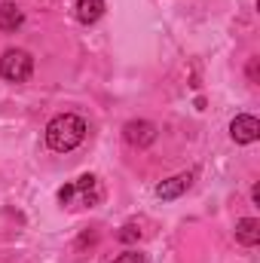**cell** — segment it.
<instances>
[{"label": "cell", "mask_w": 260, "mask_h": 263, "mask_svg": "<svg viewBox=\"0 0 260 263\" xmlns=\"http://www.w3.org/2000/svg\"><path fill=\"white\" fill-rule=\"evenodd\" d=\"M190 184H193V175H175V178H169V181H162L156 187V196L159 199H178L181 193L190 190Z\"/></svg>", "instance_id": "8992f818"}, {"label": "cell", "mask_w": 260, "mask_h": 263, "mask_svg": "<svg viewBox=\"0 0 260 263\" xmlns=\"http://www.w3.org/2000/svg\"><path fill=\"white\" fill-rule=\"evenodd\" d=\"M73 9H77V18L83 25H95L104 15V0H77Z\"/></svg>", "instance_id": "52a82bcc"}, {"label": "cell", "mask_w": 260, "mask_h": 263, "mask_svg": "<svg viewBox=\"0 0 260 263\" xmlns=\"http://www.w3.org/2000/svg\"><path fill=\"white\" fill-rule=\"evenodd\" d=\"M34 73V59L25 49H6L0 55V77L9 83H25Z\"/></svg>", "instance_id": "7a4b0ae2"}, {"label": "cell", "mask_w": 260, "mask_h": 263, "mask_svg": "<svg viewBox=\"0 0 260 263\" xmlns=\"http://www.w3.org/2000/svg\"><path fill=\"white\" fill-rule=\"evenodd\" d=\"M236 239H239L242 245L254 248L260 242V220L257 217H242V220L236 223Z\"/></svg>", "instance_id": "ba28073f"}, {"label": "cell", "mask_w": 260, "mask_h": 263, "mask_svg": "<svg viewBox=\"0 0 260 263\" xmlns=\"http://www.w3.org/2000/svg\"><path fill=\"white\" fill-rule=\"evenodd\" d=\"M22 22H25V15H22V9H18L15 3H0V31H3V34L15 31Z\"/></svg>", "instance_id": "9c48e42d"}, {"label": "cell", "mask_w": 260, "mask_h": 263, "mask_svg": "<svg viewBox=\"0 0 260 263\" xmlns=\"http://www.w3.org/2000/svg\"><path fill=\"white\" fill-rule=\"evenodd\" d=\"M126 141L132 147H147L156 141V126L153 123H144V120H132L126 126Z\"/></svg>", "instance_id": "5b68a950"}, {"label": "cell", "mask_w": 260, "mask_h": 263, "mask_svg": "<svg viewBox=\"0 0 260 263\" xmlns=\"http://www.w3.org/2000/svg\"><path fill=\"white\" fill-rule=\"evenodd\" d=\"M59 199H62L65 205H92V202H98V193H95V178H92V175L77 178L73 184H67V187L59 190Z\"/></svg>", "instance_id": "3957f363"}, {"label": "cell", "mask_w": 260, "mask_h": 263, "mask_svg": "<svg viewBox=\"0 0 260 263\" xmlns=\"http://www.w3.org/2000/svg\"><path fill=\"white\" fill-rule=\"evenodd\" d=\"M248 77L257 83V59H251V65H248Z\"/></svg>", "instance_id": "7c38bea8"}, {"label": "cell", "mask_w": 260, "mask_h": 263, "mask_svg": "<svg viewBox=\"0 0 260 263\" xmlns=\"http://www.w3.org/2000/svg\"><path fill=\"white\" fill-rule=\"evenodd\" d=\"M86 132L89 129H86V120L83 117H77V114H59L46 126V144L55 153H70L73 147L83 144Z\"/></svg>", "instance_id": "6da1fadb"}, {"label": "cell", "mask_w": 260, "mask_h": 263, "mask_svg": "<svg viewBox=\"0 0 260 263\" xmlns=\"http://www.w3.org/2000/svg\"><path fill=\"white\" fill-rule=\"evenodd\" d=\"M114 263H144V257H141L138 251H126V254H120Z\"/></svg>", "instance_id": "8fae6325"}, {"label": "cell", "mask_w": 260, "mask_h": 263, "mask_svg": "<svg viewBox=\"0 0 260 263\" xmlns=\"http://www.w3.org/2000/svg\"><path fill=\"white\" fill-rule=\"evenodd\" d=\"M141 236V230L135 227V223H129V227H123V233H120V242H135Z\"/></svg>", "instance_id": "30bf717a"}, {"label": "cell", "mask_w": 260, "mask_h": 263, "mask_svg": "<svg viewBox=\"0 0 260 263\" xmlns=\"http://www.w3.org/2000/svg\"><path fill=\"white\" fill-rule=\"evenodd\" d=\"M230 135H233L236 144H254V141L260 138L257 117H251V114H239V117L230 123Z\"/></svg>", "instance_id": "277c9868"}]
</instances>
